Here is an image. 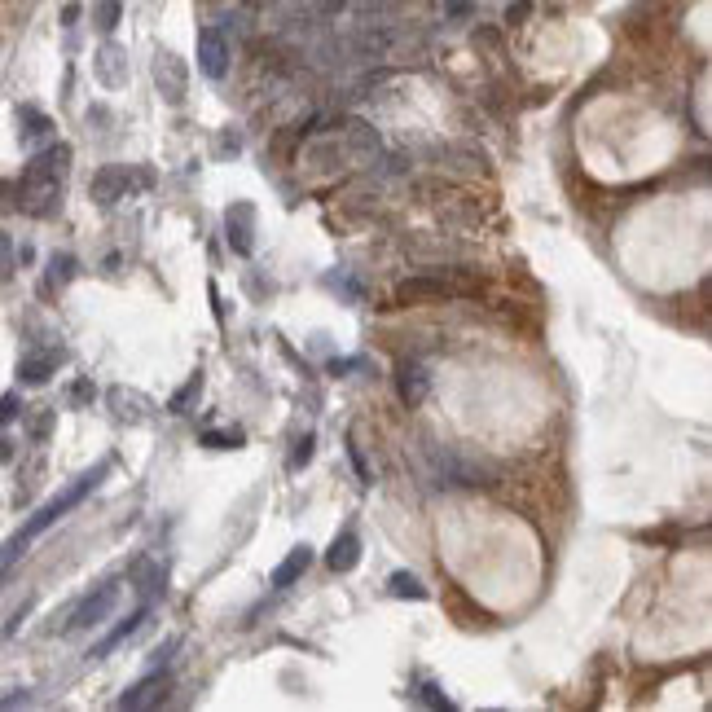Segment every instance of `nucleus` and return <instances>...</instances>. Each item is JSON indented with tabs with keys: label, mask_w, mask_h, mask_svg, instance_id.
Segmentation results:
<instances>
[{
	"label": "nucleus",
	"mask_w": 712,
	"mask_h": 712,
	"mask_svg": "<svg viewBox=\"0 0 712 712\" xmlns=\"http://www.w3.org/2000/svg\"><path fill=\"white\" fill-rule=\"evenodd\" d=\"M146 616H150V603H141V607H137V611H132V616L124 620V625H119V629H110L106 638L97 642V647H93V660H106V655L115 651V647H124V642L132 638V633H137L141 625H146Z\"/></svg>",
	"instance_id": "nucleus-13"
},
{
	"label": "nucleus",
	"mask_w": 712,
	"mask_h": 712,
	"mask_svg": "<svg viewBox=\"0 0 712 712\" xmlns=\"http://www.w3.org/2000/svg\"><path fill=\"white\" fill-rule=\"evenodd\" d=\"M313 444H317L313 436H299V440H295V453H291V466H295V471L313 462Z\"/></svg>",
	"instance_id": "nucleus-27"
},
{
	"label": "nucleus",
	"mask_w": 712,
	"mask_h": 712,
	"mask_svg": "<svg viewBox=\"0 0 712 712\" xmlns=\"http://www.w3.org/2000/svg\"><path fill=\"white\" fill-rule=\"evenodd\" d=\"M119 607V585H97L88 598H80L66 620V633H84V629H97L110 620V611Z\"/></svg>",
	"instance_id": "nucleus-4"
},
{
	"label": "nucleus",
	"mask_w": 712,
	"mask_h": 712,
	"mask_svg": "<svg viewBox=\"0 0 712 712\" xmlns=\"http://www.w3.org/2000/svg\"><path fill=\"white\" fill-rule=\"evenodd\" d=\"M106 475H110V462H97V466H93V471H84V475H80V480H75V484H66V488H62V493H58V497H53V502H44V506L36 510V515H31V519H27V524H22V528L14 532V537H18L22 545H31V541H36V537H40V532H49L53 524H58V519L66 515V510H75V506H80V502H84V497H88V493H93V488H97V484H102V480H106Z\"/></svg>",
	"instance_id": "nucleus-3"
},
{
	"label": "nucleus",
	"mask_w": 712,
	"mask_h": 712,
	"mask_svg": "<svg viewBox=\"0 0 712 712\" xmlns=\"http://www.w3.org/2000/svg\"><path fill=\"white\" fill-rule=\"evenodd\" d=\"M387 594H392V598H414V603H427V585H422L414 572H392V576H387Z\"/></svg>",
	"instance_id": "nucleus-19"
},
{
	"label": "nucleus",
	"mask_w": 712,
	"mask_h": 712,
	"mask_svg": "<svg viewBox=\"0 0 712 712\" xmlns=\"http://www.w3.org/2000/svg\"><path fill=\"white\" fill-rule=\"evenodd\" d=\"M418 699H422V704H431V708H449V695H440L431 682H422V686H418Z\"/></svg>",
	"instance_id": "nucleus-28"
},
{
	"label": "nucleus",
	"mask_w": 712,
	"mask_h": 712,
	"mask_svg": "<svg viewBox=\"0 0 712 712\" xmlns=\"http://www.w3.org/2000/svg\"><path fill=\"white\" fill-rule=\"evenodd\" d=\"M71 172V146L66 141H53L49 150H40L36 159L22 168L18 185L9 189L14 194V207L27 211V216H53L62 207V181Z\"/></svg>",
	"instance_id": "nucleus-1"
},
{
	"label": "nucleus",
	"mask_w": 712,
	"mask_h": 712,
	"mask_svg": "<svg viewBox=\"0 0 712 712\" xmlns=\"http://www.w3.org/2000/svg\"><path fill=\"white\" fill-rule=\"evenodd\" d=\"M154 84H159V93H163V102H168V106H181V102H185V93H189V71H185V62L176 58L172 49H159V53H154Z\"/></svg>",
	"instance_id": "nucleus-5"
},
{
	"label": "nucleus",
	"mask_w": 712,
	"mask_h": 712,
	"mask_svg": "<svg viewBox=\"0 0 712 712\" xmlns=\"http://www.w3.org/2000/svg\"><path fill=\"white\" fill-rule=\"evenodd\" d=\"M251 220H255V211L247 207V203H233L229 211H225V229H229V247L238 251V255H251Z\"/></svg>",
	"instance_id": "nucleus-10"
},
{
	"label": "nucleus",
	"mask_w": 712,
	"mask_h": 712,
	"mask_svg": "<svg viewBox=\"0 0 712 712\" xmlns=\"http://www.w3.org/2000/svg\"><path fill=\"white\" fill-rule=\"evenodd\" d=\"M71 277H75V255H53V260H49V273H44V282H40V295L62 291Z\"/></svg>",
	"instance_id": "nucleus-18"
},
{
	"label": "nucleus",
	"mask_w": 712,
	"mask_h": 712,
	"mask_svg": "<svg viewBox=\"0 0 712 712\" xmlns=\"http://www.w3.org/2000/svg\"><path fill=\"white\" fill-rule=\"evenodd\" d=\"M203 444H211V449H242V444H247V431L242 427H216L203 436Z\"/></svg>",
	"instance_id": "nucleus-21"
},
{
	"label": "nucleus",
	"mask_w": 712,
	"mask_h": 712,
	"mask_svg": "<svg viewBox=\"0 0 712 712\" xmlns=\"http://www.w3.org/2000/svg\"><path fill=\"white\" fill-rule=\"evenodd\" d=\"M198 66H203L207 80H225L229 71V40L220 27H203L198 31Z\"/></svg>",
	"instance_id": "nucleus-6"
},
{
	"label": "nucleus",
	"mask_w": 712,
	"mask_h": 712,
	"mask_svg": "<svg viewBox=\"0 0 712 712\" xmlns=\"http://www.w3.org/2000/svg\"><path fill=\"white\" fill-rule=\"evenodd\" d=\"M18 124H22L18 137L27 141V146H31V141H44L53 132V119L44 115V110H36V106H18Z\"/></svg>",
	"instance_id": "nucleus-17"
},
{
	"label": "nucleus",
	"mask_w": 712,
	"mask_h": 712,
	"mask_svg": "<svg viewBox=\"0 0 712 712\" xmlns=\"http://www.w3.org/2000/svg\"><path fill=\"white\" fill-rule=\"evenodd\" d=\"M9 277H14V238L0 229V282H9Z\"/></svg>",
	"instance_id": "nucleus-23"
},
{
	"label": "nucleus",
	"mask_w": 712,
	"mask_h": 712,
	"mask_svg": "<svg viewBox=\"0 0 712 712\" xmlns=\"http://www.w3.org/2000/svg\"><path fill=\"white\" fill-rule=\"evenodd\" d=\"M132 172L124 168V163H110V168H102L93 176V185H88V194H93V203L97 207H115L119 198H128L132 194Z\"/></svg>",
	"instance_id": "nucleus-7"
},
{
	"label": "nucleus",
	"mask_w": 712,
	"mask_h": 712,
	"mask_svg": "<svg viewBox=\"0 0 712 712\" xmlns=\"http://www.w3.org/2000/svg\"><path fill=\"white\" fill-rule=\"evenodd\" d=\"M356 563H361V541H356V532H339L326 550V567L343 576V572H352Z\"/></svg>",
	"instance_id": "nucleus-12"
},
{
	"label": "nucleus",
	"mask_w": 712,
	"mask_h": 712,
	"mask_svg": "<svg viewBox=\"0 0 712 712\" xmlns=\"http://www.w3.org/2000/svg\"><path fill=\"white\" fill-rule=\"evenodd\" d=\"M5 462H14V440L0 436V466H5Z\"/></svg>",
	"instance_id": "nucleus-30"
},
{
	"label": "nucleus",
	"mask_w": 712,
	"mask_h": 712,
	"mask_svg": "<svg viewBox=\"0 0 712 712\" xmlns=\"http://www.w3.org/2000/svg\"><path fill=\"white\" fill-rule=\"evenodd\" d=\"M71 396H75V400H93L97 392H93V383H75V387H71Z\"/></svg>",
	"instance_id": "nucleus-31"
},
{
	"label": "nucleus",
	"mask_w": 712,
	"mask_h": 712,
	"mask_svg": "<svg viewBox=\"0 0 712 712\" xmlns=\"http://www.w3.org/2000/svg\"><path fill=\"white\" fill-rule=\"evenodd\" d=\"M22 414V396L18 392H5L0 396V427H5V422H14Z\"/></svg>",
	"instance_id": "nucleus-26"
},
{
	"label": "nucleus",
	"mask_w": 712,
	"mask_h": 712,
	"mask_svg": "<svg viewBox=\"0 0 712 712\" xmlns=\"http://www.w3.org/2000/svg\"><path fill=\"white\" fill-rule=\"evenodd\" d=\"M97 27H102V31H115L119 27V0H102V5H97Z\"/></svg>",
	"instance_id": "nucleus-24"
},
{
	"label": "nucleus",
	"mask_w": 712,
	"mask_h": 712,
	"mask_svg": "<svg viewBox=\"0 0 712 712\" xmlns=\"http://www.w3.org/2000/svg\"><path fill=\"white\" fill-rule=\"evenodd\" d=\"M308 567H313V550H308V545H295V550L273 567V589H291L299 576L308 572Z\"/></svg>",
	"instance_id": "nucleus-14"
},
{
	"label": "nucleus",
	"mask_w": 712,
	"mask_h": 712,
	"mask_svg": "<svg viewBox=\"0 0 712 712\" xmlns=\"http://www.w3.org/2000/svg\"><path fill=\"white\" fill-rule=\"evenodd\" d=\"M163 691H168V673H150V677H141L132 691L119 695V708H150L163 699Z\"/></svg>",
	"instance_id": "nucleus-11"
},
{
	"label": "nucleus",
	"mask_w": 712,
	"mask_h": 712,
	"mask_svg": "<svg viewBox=\"0 0 712 712\" xmlns=\"http://www.w3.org/2000/svg\"><path fill=\"white\" fill-rule=\"evenodd\" d=\"M198 396H203V370H198V374H189V383H185L181 392H176V396L168 400V414H189V405H194Z\"/></svg>",
	"instance_id": "nucleus-20"
},
{
	"label": "nucleus",
	"mask_w": 712,
	"mask_h": 712,
	"mask_svg": "<svg viewBox=\"0 0 712 712\" xmlns=\"http://www.w3.org/2000/svg\"><path fill=\"white\" fill-rule=\"evenodd\" d=\"M110 405H115V418L119 422H150V400L141 392H128V387H115L110 392Z\"/></svg>",
	"instance_id": "nucleus-15"
},
{
	"label": "nucleus",
	"mask_w": 712,
	"mask_h": 712,
	"mask_svg": "<svg viewBox=\"0 0 712 712\" xmlns=\"http://www.w3.org/2000/svg\"><path fill=\"white\" fill-rule=\"evenodd\" d=\"M27 691H18V695H0V708H18V704H27Z\"/></svg>",
	"instance_id": "nucleus-29"
},
{
	"label": "nucleus",
	"mask_w": 712,
	"mask_h": 712,
	"mask_svg": "<svg viewBox=\"0 0 712 712\" xmlns=\"http://www.w3.org/2000/svg\"><path fill=\"white\" fill-rule=\"evenodd\" d=\"M427 387H431V374L422 361H400L396 365V396L405 409H418L427 400Z\"/></svg>",
	"instance_id": "nucleus-8"
},
{
	"label": "nucleus",
	"mask_w": 712,
	"mask_h": 712,
	"mask_svg": "<svg viewBox=\"0 0 712 712\" xmlns=\"http://www.w3.org/2000/svg\"><path fill=\"white\" fill-rule=\"evenodd\" d=\"M66 361V352L62 348H49V352H27L18 361V378L27 387H40V383H49L53 374H58V365Z\"/></svg>",
	"instance_id": "nucleus-9"
},
{
	"label": "nucleus",
	"mask_w": 712,
	"mask_h": 712,
	"mask_svg": "<svg viewBox=\"0 0 712 712\" xmlns=\"http://www.w3.org/2000/svg\"><path fill=\"white\" fill-rule=\"evenodd\" d=\"M484 282L466 269H444V273H422L405 277L396 286V304H440V299H471L480 295Z\"/></svg>",
	"instance_id": "nucleus-2"
},
{
	"label": "nucleus",
	"mask_w": 712,
	"mask_h": 712,
	"mask_svg": "<svg viewBox=\"0 0 712 712\" xmlns=\"http://www.w3.org/2000/svg\"><path fill=\"white\" fill-rule=\"evenodd\" d=\"M137 581H141V585H137V589H141V598L150 603L154 594H163V567H141Z\"/></svg>",
	"instance_id": "nucleus-22"
},
{
	"label": "nucleus",
	"mask_w": 712,
	"mask_h": 712,
	"mask_svg": "<svg viewBox=\"0 0 712 712\" xmlns=\"http://www.w3.org/2000/svg\"><path fill=\"white\" fill-rule=\"evenodd\" d=\"M348 458L356 466V475H361V484H374V471H370V462H365V453H361V444L348 440Z\"/></svg>",
	"instance_id": "nucleus-25"
},
{
	"label": "nucleus",
	"mask_w": 712,
	"mask_h": 712,
	"mask_svg": "<svg viewBox=\"0 0 712 712\" xmlns=\"http://www.w3.org/2000/svg\"><path fill=\"white\" fill-rule=\"evenodd\" d=\"M97 75H102L106 88H119L128 80V58L119 44H102V53H97Z\"/></svg>",
	"instance_id": "nucleus-16"
}]
</instances>
